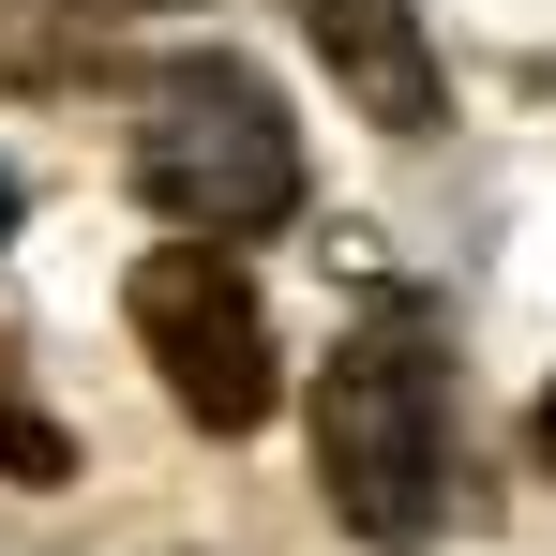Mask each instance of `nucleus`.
Wrapping results in <instances>:
<instances>
[{"instance_id": "obj_1", "label": "nucleus", "mask_w": 556, "mask_h": 556, "mask_svg": "<svg viewBox=\"0 0 556 556\" xmlns=\"http://www.w3.org/2000/svg\"><path fill=\"white\" fill-rule=\"evenodd\" d=\"M316 496L362 556H421L452 511V331L437 301H376L316 376Z\"/></svg>"}, {"instance_id": "obj_2", "label": "nucleus", "mask_w": 556, "mask_h": 556, "mask_svg": "<svg viewBox=\"0 0 556 556\" xmlns=\"http://www.w3.org/2000/svg\"><path fill=\"white\" fill-rule=\"evenodd\" d=\"M121 166L136 195L195 226V241H271L286 211H301V121L256 61H226V46H195V61H151L136 76V136H121Z\"/></svg>"}, {"instance_id": "obj_3", "label": "nucleus", "mask_w": 556, "mask_h": 556, "mask_svg": "<svg viewBox=\"0 0 556 556\" xmlns=\"http://www.w3.org/2000/svg\"><path fill=\"white\" fill-rule=\"evenodd\" d=\"M121 316H136V362L166 376V406H181L195 437H256L271 421V301L241 271V241H151L136 271H121Z\"/></svg>"}, {"instance_id": "obj_4", "label": "nucleus", "mask_w": 556, "mask_h": 556, "mask_svg": "<svg viewBox=\"0 0 556 556\" xmlns=\"http://www.w3.org/2000/svg\"><path fill=\"white\" fill-rule=\"evenodd\" d=\"M286 15H301V46L331 61V91L362 105L376 136H421V121L452 105L437 46H421V0H286Z\"/></svg>"}, {"instance_id": "obj_5", "label": "nucleus", "mask_w": 556, "mask_h": 556, "mask_svg": "<svg viewBox=\"0 0 556 556\" xmlns=\"http://www.w3.org/2000/svg\"><path fill=\"white\" fill-rule=\"evenodd\" d=\"M0 481H15V496H61V481H76V421L30 391L15 331H0Z\"/></svg>"}, {"instance_id": "obj_6", "label": "nucleus", "mask_w": 556, "mask_h": 556, "mask_svg": "<svg viewBox=\"0 0 556 556\" xmlns=\"http://www.w3.org/2000/svg\"><path fill=\"white\" fill-rule=\"evenodd\" d=\"M527 452H542V481H556V376H542V406H527Z\"/></svg>"}, {"instance_id": "obj_7", "label": "nucleus", "mask_w": 556, "mask_h": 556, "mask_svg": "<svg viewBox=\"0 0 556 556\" xmlns=\"http://www.w3.org/2000/svg\"><path fill=\"white\" fill-rule=\"evenodd\" d=\"M91 15H181V0H91Z\"/></svg>"}, {"instance_id": "obj_8", "label": "nucleus", "mask_w": 556, "mask_h": 556, "mask_svg": "<svg viewBox=\"0 0 556 556\" xmlns=\"http://www.w3.org/2000/svg\"><path fill=\"white\" fill-rule=\"evenodd\" d=\"M0 241H15V181H0Z\"/></svg>"}]
</instances>
